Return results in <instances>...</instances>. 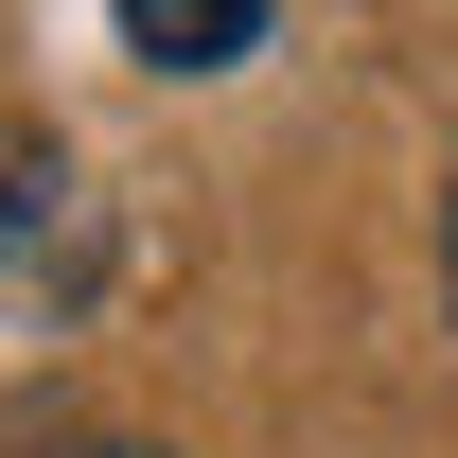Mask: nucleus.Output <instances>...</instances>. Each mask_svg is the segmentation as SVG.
<instances>
[{
  "mask_svg": "<svg viewBox=\"0 0 458 458\" xmlns=\"http://www.w3.org/2000/svg\"><path fill=\"white\" fill-rule=\"evenodd\" d=\"M441 300H458V176H441Z\"/></svg>",
  "mask_w": 458,
  "mask_h": 458,
  "instance_id": "nucleus-3",
  "label": "nucleus"
},
{
  "mask_svg": "<svg viewBox=\"0 0 458 458\" xmlns=\"http://www.w3.org/2000/svg\"><path fill=\"white\" fill-rule=\"evenodd\" d=\"M283 0H123V54L141 71H247Z\"/></svg>",
  "mask_w": 458,
  "mask_h": 458,
  "instance_id": "nucleus-1",
  "label": "nucleus"
},
{
  "mask_svg": "<svg viewBox=\"0 0 458 458\" xmlns=\"http://www.w3.org/2000/svg\"><path fill=\"white\" fill-rule=\"evenodd\" d=\"M54 247H71V159L36 141V123H0V300L36 283Z\"/></svg>",
  "mask_w": 458,
  "mask_h": 458,
  "instance_id": "nucleus-2",
  "label": "nucleus"
},
{
  "mask_svg": "<svg viewBox=\"0 0 458 458\" xmlns=\"http://www.w3.org/2000/svg\"><path fill=\"white\" fill-rule=\"evenodd\" d=\"M71 458H159V441H71Z\"/></svg>",
  "mask_w": 458,
  "mask_h": 458,
  "instance_id": "nucleus-4",
  "label": "nucleus"
}]
</instances>
